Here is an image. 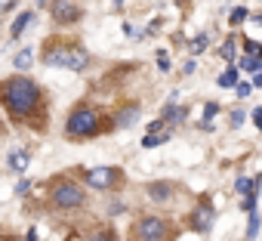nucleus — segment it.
I'll return each instance as SVG.
<instances>
[{"label":"nucleus","instance_id":"393cba45","mask_svg":"<svg viewBox=\"0 0 262 241\" xmlns=\"http://www.w3.org/2000/svg\"><path fill=\"white\" fill-rule=\"evenodd\" d=\"M28 192H31V179H19V186H16V195H22V198H25Z\"/></svg>","mask_w":262,"mask_h":241},{"label":"nucleus","instance_id":"b1692460","mask_svg":"<svg viewBox=\"0 0 262 241\" xmlns=\"http://www.w3.org/2000/svg\"><path fill=\"white\" fill-rule=\"evenodd\" d=\"M244 50H247V53H250V56H262V47H259V44H256V41H250V37H247V41H244Z\"/></svg>","mask_w":262,"mask_h":241},{"label":"nucleus","instance_id":"f257e3e1","mask_svg":"<svg viewBox=\"0 0 262 241\" xmlns=\"http://www.w3.org/2000/svg\"><path fill=\"white\" fill-rule=\"evenodd\" d=\"M0 105L22 127H31L37 133H43L50 127L47 90L37 81H31L28 74H10L0 81Z\"/></svg>","mask_w":262,"mask_h":241},{"label":"nucleus","instance_id":"2eb2a0df","mask_svg":"<svg viewBox=\"0 0 262 241\" xmlns=\"http://www.w3.org/2000/svg\"><path fill=\"white\" fill-rule=\"evenodd\" d=\"M185 114H188V111H185L182 105H173V102L164 108V120H167V124H179V120H185Z\"/></svg>","mask_w":262,"mask_h":241},{"label":"nucleus","instance_id":"9d476101","mask_svg":"<svg viewBox=\"0 0 262 241\" xmlns=\"http://www.w3.org/2000/svg\"><path fill=\"white\" fill-rule=\"evenodd\" d=\"M136 114H139V105H126L114 114V127H133L136 124Z\"/></svg>","mask_w":262,"mask_h":241},{"label":"nucleus","instance_id":"a878e982","mask_svg":"<svg viewBox=\"0 0 262 241\" xmlns=\"http://www.w3.org/2000/svg\"><path fill=\"white\" fill-rule=\"evenodd\" d=\"M158 68L161 71H170V56L167 53H158Z\"/></svg>","mask_w":262,"mask_h":241},{"label":"nucleus","instance_id":"dca6fc26","mask_svg":"<svg viewBox=\"0 0 262 241\" xmlns=\"http://www.w3.org/2000/svg\"><path fill=\"white\" fill-rule=\"evenodd\" d=\"M234 84H237V68L231 65V68H225L219 74V87H234Z\"/></svg>","mask_w":262,"mask_h":241},{"label":"nucleus","instance_id":"7ed1b4c3","mask_svg":"<svg viewBox=\"0 0 262 241\" xmlns=\"http://www.w3.org/2000/svg\"><path fill=\"white\" fill-rule=\"evenodd\" d=\"M47 204H50V210H59V213L77 210L86 204V189L80 183H74L71 176H53L47 183Z\"/></svg>","mask_w":262,"mask_h":241},{"label":"nucleus","instance_id":"5701e85b","mask_svg":"<svg viewBox=\"0 0 262 241\" xmlns=\"http://www.w3.org/2000/svg\"><path fill=\"white\" fill-rule=\"evenodd\" d=\"M222 56H225L228 62H234V56H237V50H234V41H225V47H222Z\"/></svg>","mask_w":262,"mask_h":241},{"label":"nucleus","instance_id":"473e14b6","mask_svg":"<svg viewBox=\"0 0 262 241\" xmlns=\"http://www.w3.org/2000/svg\"><path fill=\"white\" fill-rule=\"evenodd\" d=\"M253 87H262V74H256V81H253Z\"/></svg>","mask_w":262,"mask_h":241},{"label":"nucleus","instance_id":"f03ea898","mask_svg":"<svg viewBox=\"0 0 262 241\" xmlns=\"http://www.w3.org/2000/svg\"><path fill=\"white\" fill-rule=\"evenodd\" d=\"M40 62L47 68H68V71H83L90 65V53L80 44L62 41V37H50L40 47Z\"/></svg>","mask_w":262,"mask_h":241},{"label":"nucleus","instance_id":"aec40b11","mask_svg":"<svg viewBox=\"0 0 262 241\" xmlns=\"http://www.w3.org/2000/svg\"><path fill=\"white\" fill-rule=\"evenodd\" d=\"M256 232H259V216H256V210L250 213V226H247V238H256Z\"/></svg>","mask_w":262,"mask_h":241},{"label":"nucleus","instance_id":"6e6552de","mask_svg":"<svg viewBox=\"0 0 262 241\" xmlns=\"http://www.w3.org/2000/svg\"><path fill=\"white\" fill-rule=\"evenodd\" d=\"M7 164H10L13 173H25L28 164H31V152H28V149H13L10 158H7Z\"/></svg>","mask_w":262,"mask_h":241},{"label":"nucleus","instance_id":"6ab92c4d","mask_svg":"<svg viewBox=\"0 0 262 241\" xmlns=\"http://www.w3.org/2000/svg\"><path fill=\"white\" fill-rule=\"evenodd\" d=\"M234 189H237L241 195H250V192H256V179H247V176H241V179L234 183Z\"/></svg>","mask_w":262,"mask_h":241},{"label":"nucleus","instance_id":"c756f323","mask_svg":"<svg viewBox=\"0 0 262 241\" xmlns=\"http://www.w3.org/2000/svg\"><path fill=\"white\" fill-rule=\"evenodd\" d=\"M10 241H37V229H31L25 238H19V235H16V238H10Z\"/></svg>","mask_w":262,"mask_h":241},{"label":"nucleus","instance_id":"412c9836","mask_svg":"<svg viewBox=\"0 0 262 241\" xmlns=\"http://www.w3.org/2000/svg\"><path fill=\"white\" fill-rule=\"evenodd\" d=\"M244 19H250V13H247V10H244V7H237V10H234V13H231V25H241V22H244Z\"/></svg>","mask_w":262,"mask_h":241},{"label":"nucleus","instance_id":"39448f33","mask_svg":"<svg viewBox=\"0 0 262 241\" xmlns=\"http://www.w3.org/2000/svg\"><path fill=\"white\" fill-rule=\"evenodd\" d=\"M80 176H83V183H86L90 189H96V192H111V189H117V183H120V170H117V167H93V170H80Z\"/></svg>","mask_w":262,"mask_h":241},{"label":"nucleus","instance_id":"9b49d317","mask_svg":"<svg viewBox=\"0 0 262 241\" xmlns=\"http://www.w3.org/2000/svg\"><path fill=\"white\" fill-rule=\"evenodd\" d=\"M31 22H34V13H31V10H25V13H19V16H16V22L10 25V34H13V41H19V37L25 34V28H28Z\"/></svg>","mask_w":262,"mask_h":241},{"label":"nucleus","instance_id":"ddd939ff","mask_svg":"<svg viewBox=\"0 0 262 241\" xmlns=\"http://www.w3.org/2000/svg\"><path fill=\"white\" fill-rule=\"evenodd\" d=\"M170 130H158V133H148L145 139H142V149H158V146H164V143H170Z\"/></svg>","mask_w":262,"mask_h":241},{"label":"nucleus","instance_id":"20e7f679","mask_svg":"<svg viewBox=\"0 0 262 241\" xmlns=\"http://www.w3.org/2000/svg\"><path fill=\"white\" fill-rule=\"evenodd\" d=\"M102 133V114L93 105H74L68 120H65V136L71 143H83Z\"/></svg>","mask_w":262,"mask_h":241},{"label":"nucleus","instance_id":"cd10ccee","mask_svg":"<svg viewBox=\"0 0 262 241\" xmlns=\"http://www.w3.org/2000/svg\"><path fill=\"white\" fill-rule=\"evenodd\" d=\"M164 124H167V120H164V117H158V120H151V124H148V133H158V130H164Z\"/></svg>","mask_w":262,"mask_h":241},{"label":"nucleus","instance_id":"423d86ee","mask_svg":"<svg viewBox=\"0 0 262 241\" xmlns=\"http://www.w3.org/2000/svg\"><path fill=\"white\" fill-rule=\"evenodd\" d=\"M133 235H136V241H164V238L170 235V226H167L161 216L148 213V216L136 219V226H133Z\"/></svg>","mask_w":262,"mask_h":241},{"label":"nucleus","instance_id":"0eeeda50","mask_svg":"<svg viewBox=\"0 0 262 241\" xmlns=\"http://www.w3.org/2000/svg\"><path fill=\"white\" fill-rule=\"evenodd\" d=\"M50 13H53L56 25H74L83 16V10L77 4H71V0H56V4H50Z\"/></svg>","mask_w":262,"mask_h":241},{"label":"nucleus","instance_id":"a211bd4d","mask_svg":"<svg viewBox=\"0 0 262 241\" xmlns=\"http://www.w3.org/2000/svg\"><path fill=\"white\" fill-rule=\"evenodd\" d=\"M241 68H247V71H259V68H262V56H250V53H247V56L241 59Z\"/></svg>","mask_w":262,"mask_h":241},{"label":"nucleus","instance_id":"bb28decb","mask_svg":"<svg viewBox=\"0 0 262 241\" xmlns=\"http://www.w3.org/2000/svg\"><path fill=\"white\" fill-rule=\"evenodd\" d=\"M250 93H253V84H237V96L241 99H247Z\"/></svg>","mask_w":262,"mask_h":241},{"label":"nucleus","instance_id":"2f4dec72","mask_svg":"<svg viewBox=\"0 0 262 241\" xmlns=\"http://www.w3.org/2000/svg\"><path fill=\"white\" fill-rule=\"evenodd\" d=\"M253 120H256V127L262 130V108H256V111H253Z\"/></svg>","mask_w":262,"mask_h":241},{"label":"nucleus","instance_id":"f3484780","mask_svg":"<svg viewBox=\"0 0 262 241\" xmlns=\"http://www.w3.org/2000/svg\"><path fill=\"white\" fill-rule=\"evenodd\" d=\"M86 241H117V235L111 229H96V232L86 235Z\"/></svg>","mask_w":262,"mask_h":241},{"label":"nucleus","instance_id":"4be33fe9","mask_svg":"<svg viewBox=\"0 0 262 241\" xmlns=\"http://www.w3.org/2000/svg\"><path fill=\"white\" fill-rule=\"evenodd\" d=\"M204 50H207V34H201V37L191 41V53H204Z\"/></svg>","mask_w":262,"mask_h":241},{"label":"nucleus","instance_id":"7c9ffc66","mask_svg":"<svg viewBox=\"0 0 262 241\" xmlns=\"http://www.w3.org/2000/svg\"><path fill=\"white\" fill-rule=\"evenodd\" d=\"M231 124H234V127L244 124V111H234V114H231Z\"/></svg>","mask_w":262,"mask_h":241},{"label":"nucleus","instance_id":"4468645a","mask_svg":"<svg viewBox=\"0 0 262 241\" xmlns=\"http://www.w3.org/2000/svg\"><path fill=\"white\" fill-rule=\"evenodd\" d=\"M31 59H34V50H31V47L19 50V53H16V59H13L16 71H28V68H31Z\"/></svg>","mask_w":262,"mask_h":241},{"label":"nucleus","instance_id":"f8f14e48","mask_svg":"<svg viewBox=\"0 0 262 241\" xmlns=\"http://www.w3.org/2000/svg\"><path fill=\"white\" fill-rule=\"evenodd\" d=\"M148 198L151 201H170L173 198V186L170 183H151L148 186Z\"/></svg>","mask_w":262,"mask_h":241},{"label":"nucleus","instance_id":"72a5a7b5","mask_svg":"<svg viewBox=\"0 0 262 241\" xmlns=\"http://www.w3.org/2000/svg\"><path fill=\"white\" fill-rule=\"evenodd\" d=\"M256 22H259V25H262V16H256Z\"/></svg>","mask_w":262,"mask_h":241},{"label":"nucleus","instance_id":"1a4fd4ad","mask_svg":"<svg viewBox=\"0 0 262 241\" xmlns=\"http://www.w3.org/2000/svg\"><path fill=\"white\" fill-rule=\"evenodd\" d=\"M210 226H213V210L210 207H198L194 216H191V229L194 232H210Z\"/></svg>","mask_w":262,"mask_h":241},{"label":"nucleus","instance_id":"c85d7f7f","mask_svg":"<svg viewBox=\"0 0 262 241\" xmlns=\"http://www.w3.org/2000/svg\"><path fill=\"white\" fill-rule=\"evenodd\" d=\"M216 111H219V105H216V102H210V105L204 108V117H207V124H210V117H213Z\"/></svg>","mask_w":262,"mask_h":241}]
</instances>
